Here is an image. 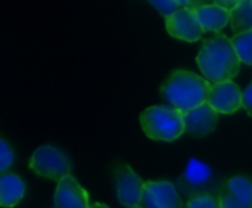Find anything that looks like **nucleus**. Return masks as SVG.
<instances>
[{
    "instance_id": "nucleus-1",
    "label": "nucleus",
    "mask_w": 252,
    "mask_h": 208,
    "mask_svg": "<svg viewBox=\"0 0 252 208\" xmlns=\"http://www.w3.org/2000/svg\"><path fill=\"white\" fill-rule=\"evenodd\" d=\"M196 62L201 72L211 84L232 80L238 75L241 68V59L232 40L221 33L204 40Z\"/></svg>"
},
{
    "instance_id": "nucleus-2",
    "label": "nucleus",
    "mask_w": 252,
    "mask_h": 208,
    "mask_svg": "<svg viewBox=\"0 0 252 208\" xmlns=\"http://www.w3.org/2000/svg\"><path fill=\"white\" fill-rule=\"evenodd\" d=\"M211 86L207 78L192 71L177 69L162 84L161 93L170 106L185 114L208 102Z\"/></svg>"
},
{
    "instance_id": "nucleus-3",
    "label": "nucleus",
    "mask_w": 252,
    "mask_h": 208,
    "mask_svg": "<svg viewBox=\"0 0 252 208\" xmlns=\"http://www.w3.org/2000/svg\"><path fill=\"white\" fill-rule=\"evenodd\" d=\"M140 126L149 139L159 142H173L186 132L183 112L170 105L146 108L140 114Z\"/></svg>"
},
{
    "instance_id": "nucleus-4",
    "label": "nucleus",
    "mask_w": 252,
    "mask_h": 208,
    "mask_svg": "<svg viewBox=\"0 0 252 208\" xmlns=\"http://www.w3.org/2000/svg\"><path fill=\"white\" fill-rule=\"evenodd\" d=\"M30 169L41 177L61 182L62 179L71 176L72 166L62 151L55 146L43 145L31 155Z\"/></svg>"
},
{
    "instance_id": "nucleus-5",
    "label": "nucleus",
    "mask_w": 252,
    "mask_h": 208,
    "mask_svg": "<svg viewBox=\"0 0 252 208\" xmlns=\"http://www.w3.org/2000/svg\"><path fill=\"white\" fill-rule=\"evenodd\" d=\"M115 195L121 206L126 208L139 207L145 194V183L133 172L130 166H120L114 172Z\"/></svg>"
},
{
    "instance_id": "nucleus-6",
    "label": "nucleus",
    "mask_w": 252,
    "mask_h": 208,
    "mask_svg": "<svg viewBox=\"0 0 252 208\" xmlns=\"http://www.w3.org/2000/svg\"><path fill=\"white\" fill-rule=\"evenodd\" d=\"M165 28L171 37L190 43L198 41L204 34V30L196 18L195 10L188 7H182L174 15L167 18Z\"/></svg>"
},
{
    "instance_id": "nucleus-7",
    "label": "nucleus",
    "mask_w": 252,
    "mask_h": 208,
    "mask_svg": "<svg viewBox=\"0 0 252 208\" xmlns=\"http://www.w3.org/2000/svg\"><path fill=\"white\" fill-rule=\"evenodd\" d=\"M244 92L239 86L229 80L216 83L211 86V92L208 96V104L219 112V114H235L238 109L244 108L242 105Z\"/></svg>"
},
{
    "instance_id": "nucleus-8",
    "label": "nucleus",
    "mask_w": 252,
    "mask_h": 208,
    "mask_svg": "<svg viewBox=\"0 0 252 208\" xmlns=\"http://www.w3.org/2000/svg\"><path fill=\"white\" fill-rule=\"evenodd\" d=\"M221 208H252V180L235 176L226 180L219 195Z\"/></svg>"
},
{
    "instance_id": "nucleus-9",
    "label": "nucleus",
    "mask_w": 252,
    "mask_h": 208,
    "mask_svg": "<svg viewBox=\"0 0 252 208\" xmlns=\"http://www.w3.org/2000/svg\"><path fill=\"white\" fill-rule=\"evenodd\" d=\"M183 118L186 132L193 136L204 138L216 130V126L219 123V112L208 102H205L201 106L185 112Z\"/></svg>"
},
{
    "instance_id": "nucleus-10",
    "label": "nucleus",
    "mask_w": 252,
    "mask_h": 208,
    "mask_svg": "<svg viewBox=\"0 0 252 208\" xmlns=\"http://www.w3.org/2000/svg\"><path fill=\"white\" fill-rule=\"evenodd\" d=\"M87 191L71 176L58 182L55 191V208H89Z\"/></svg>"
},
{
    "instance_id": "nucleus-11",
    "label": "nucleus",
    "mask_w": 252,
    "mask_h": 208,
    "mask_svg": "<svg viewBox=\"0 0 252 208\" xmlns=\"http://www.w3.org/2000/svg\"><path fill=\"white\" fill-rule=\"evenodd\" d=\"M195 13L204 31L220 34V31L230 22V12L217 6L216 3H207L198 7Z\"/></svg>"
},
{
    "instance_id": "nucleus-12",
    "label": "nucleus",
    "mask_w": 252,
    "mask_h": 208,
    "mask_svg": "<svg viewBox=\"0 0 252 208\" xmlns=\"http://www.w3.org/2000/svg\"><path fill=\"white\" fill-rule=\"evenodd\" d=\"M145 192L158 208H182L183 203L176 188L170 182H146Z\"/></svg>"
},
{
    "instance_id": "nucleus-13",
    "label": "nucleus",
    "mask_w": 252,
    "mask_h": 208,
    "mask_svg": "<svg viewBox=\"0 0 252 208\" xmlns=\"http://www.w3.org/2000/svg\"><path fill=\"white\" fill-rule=\"evenodd\" d=\"M25 195V183L13 173L0 176V204L1 207H15Z\"/></svg>"
},
{
    "instance_id": "nucleus-14",
    "label": "nucleus",
    "mask_w": 252,
    "mask_h": 208,
    "mask_svg": "<svg viewBox=\"0 0 252 208\" xmlns=\"http://www.w3.org/2000/svg\"><path fill=\"white\" fill-rule=\"evenodd\" d=\"M230 24L235 35L252 31L251 0H239V4L230 12Z\"/></svg>"
},
{
    "instance_id": "nucleus-15",
    "label": "nucleus",
    "mask_w": 252,
    "mask_h": 208,
    "mask_svg": "<svg viewBox=\"0 0 252 208\" xmlns=\"http://www.w3.org/2000/svg\"><path fill=\"white\" fill-rule=\"evenodd\" d=\"M213 176V170L208 164L192 158L183 173V180L188 183V186L192 188H198V186H204Z\"/></svg>"
},
{
    "instance_id": "nucleus-16",
    "label": "nucleus",
    "mask_w": 252,
    "mask_h": 208,
    "mask_svg": "<svg viewBox=\"0 0 252 208\" xmlns=\"http://www.w3.org/2000/svg\"><path fill=\"white\" fill-rule=\"evenodd\" d=\"M232 43L241 62L252 65V31L235 35L232 38Z\"/></svg>"
},
{
    "instance_id": "nucleus-17",
    "label": "nucleus",
    "mask_w": 252,
    "mask_h": 208,
    "mask_svg": "<svg viewBox=\"0 0 252 208\" xmlns=\"http://www.w3.org/2000/svg\"><path fill=\"white\" fill-rule=\"evenodd\" d=\"M188 208H221L220 200L211 194H199L188 201Z\"/></svg>"
},
{
    "instance_id": "nucleus-18",
    "label": "nucleus",
    "mask_w": 252,
    "mask_h": 208,
    "mask_svg": "<svg viewBox=\"0 0 252 208\" xmlns=\"http://www.w3.org/2000/svg\"><path fill=\"white\" fill-rule=\"evenodd\" d=\"M151 4H152L154 7H157L158 12H159L165 19L170 18L171 15H174L179 9H182L180 1H173V0H159V1L151 0Z\"/></svg>"
},
{
    "instance_id": "nucleus-19",
    "label": "nucleus",
    "mask_w": 252,
    "mask_h": 208,
    "mask_svg": "<svg viewBox=\"0 0 252 208\" xmlns=\"http://www.w3.org/2000/svg\"><path fill=\"white\" fill-rule=\"evenodd\" d=\"M13 163V152L9 148L7 142L4 139L0 140V172L1 174L6 173V170L12 166Z\"/></svg>"
},
{
    "instance_id": "nucleus-20",
    "label": "nucleus",
    "mask_w": 252,
    "mask_h": 208,
    "mask_svg": "<svg viewBox=\"0 0 252 208\" xmlns=\"http://www.w3.org/2000/svg\"><path fill=\"white\" fill-rule=\"evenodd\" d=\"M242 105H244L245 111L252 117V83L245 89V92H244Z\"/></svg>"
},
{
    "instance_id": "nucleus-21",
    "label": "nucleus",
    "mask_w": 252,
    "mask_h": 208,
    "mask_svg": "<svg viewBox=\"0 0 252 208\" xmlns=\"http://www.w3.org/2000/svg\"><path fill=\"white\" fill-rule=\"evenodd\" d=\"M216 4L223 7V9H226V10H229V12H232L239 4V0H233V1H226V0L223 1V0H220V1H216Z\"/></svg>"
},
{
    "instance_id": "nucleus-22",
    "label": "nucleus",
    "mask_w": 252,
    "mask_h": 208,
    "mask_svg": "<svg viewBox=\"0 0 252 208\" xmlns=\"http://www.w3.org/2000/svg\"><path fill=\"white\" fill-rule=\"evenodd\" d=\"M89 208H109V207H106L105 204H99V203H97V204H93V206H90Z\"/></svg>"
},
{
    "instance_id": "nucleus-23",
    "label": "nucleus",
    "mask_w": 252,
    "mask_h": 208,
    "mask_svg": "<svg viewBox=\"0 0 252 208\" xmlns=\"http://www.w3.org/2000/svg\"><path fill=\"white\" fill-rule=\"evenodd\" d=\"M133 208H142V207H133Z\"/></svg>"
}]
</instances>
